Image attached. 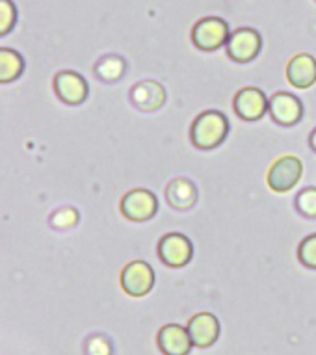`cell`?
Instances as JSON below:
<instances>
[{
    "instance_id": "obj_11",
    "label": "cell",
    "mask_w": 316,
    "mask_h": 355,
    "mask_svg": "<svg viewBox=\"0 0 316 355\" xmlns=\"http://www.w3.org/2000/svg\"><path fill=\"white\" fill-rule=\"evenodd\" d=\"M158 346L164 352V355H188L193 343L188 329L177 324H170L158 333Z\"/></svg>"
},
{
    "instance_id": "obj_22",
    "label": "cell",
    "mask_w": 316,
    "mask_h": 355,
    "mask_svg": "<svg viewBox=\"0 0 316 355\" xmlns=\"http://www.w3.org/2000/svg\"><path fill=\"white\" fill-rule=\"evenodd\" d=\"M15 23V6L10 0H0V34H6Z\"/></svg>"
},
{
    "instance_id": "obj_2",
    "label": "cell",
    "mask_w": 316,
    "mask_h": 355,
    "mask_svg": "<svg viewBox=\"0 0 316 355\" xmlns=\"http://www.w3.org/2000/svg\"><path fill=\"white\" fill-rule=\"evenodd\" d=\"M301 162L296 157H283L272 164L268 171V187L274 192H288L298 184L301 177Z\"/></svg>"
},
{
    "instance_id": "obj_12",
    "label": "cell",
    "mask_w": 316,
    "mask_h": 355,
    "mask_svg": "<svg viewBox=\"0 0 316 355\" xmlns=\"http://www.w3.org/2000/svg\"><path fill=\"white\" fill-rule=\"evenodd\" d=\"M130 99L140 110L152 112L158 110L160 106L164 105L166 92L164 87L160 86L158 82L143 80L140 84H136L130 92Z\"/></svg>"
},
{
    "instance_id": "obj_6",
    "label": "cell",
    "mask_w": 316,
    "mask_h": 355,
    "mask_svg": "<svg viewBox=\"0 0 316 355\" xmlns=\"http://www.w3.org/2000/svg\"><path fill=\"white\" fill-rule=\"evenodd\" d=\"M121 212L132 221H146L157 212V198L149 190H132L121 201Z\"/></svg>"
},
{
    "instance_id": "obj_5",
    "label": "cell",
    "mask_w": 316,
    "mask_h": 355,
    "mask_svg": "<svg viewBox=\"0 0 316 355\" xmlns=\"http://www.w3.org/2000/svg\"><path fill=\"white\" fill-rule=\"evenodd\" d=\"M158 253H160V259L164 261V264H168L171 268H182L192 259L193 250L186 236L171 233L160 240Z\"/></svg>"
},
{
    "instance_id": "obj_10",
    "label": "cell",
    "mask_w": 316,
    "mask_h": 355,
    "mask_svg": "<svg viewBox=\"0 0 316 355\" xmlns=\"http://www.w3.org/2000/svg\"><path fill=\"white\" fill-rule=\"evenodd\" d=\"M234 110L246 121H257L268 110V101L257 87H246L236 95L234 99Z\"/></svg>"
},
{
    "instance_id": "obj_9",
    "label": "cell",
    "mask_w": 316,
    "mask_h": 355,
    "mask_svg": "<svg viewBox=\"0 0 316 355\" xmlns=\"http://www.w3.org/2000/svg\"><path fill=\"white\" fill-rule=\"evenodd\" d=\"M56 94L67 105H80L88 97V84L82 76L73 71H64L54 78Z\"/></svg>"
},
{
    "instance_id": "obj_17",
    "label": "cell",
    "mask_w": 316,
    "mask_h": 355,
    "mask_svg": "<svg viewBox=\"0 0 316 355\" xmlns=\"http://www.w3.org/2000/svg\"><path fill=\"white\" fill-rule=\"evenodd\" d=\"M97 75L106 82L119 80L125 73V62L117 56H108V58H103L95 67Z\"/></svg>"
},
{
    "instance_id": "obj_8",
    "label": "cell",
    "mask_w": 316,
    "mask_h": 355,
    "mask_svg": "<svg viewBox=\"0 0 316 355\" xmlns=\"http://www.w3.org/2000/svg\"><path fill=\"white\" fill-rule=\"evenodd\" d=\"M188 333H190L193 346L209 348L220 337V322L211 313H200L188 322Z\"/></svg>"
},
{
    "instance_id": "obj_20",
    "label": "cell",
    "mask_w": 316,
    "mask_h": 355,
    "mask_svg": "<svg viewBox=\"0 0 316 355\" xmlns=\"http://www.w3.org/2000/svg\"><path fill=\"white\" fill-rule=\"evenodd\" d=\"M298 257L304 266H307V268H316V234L307 236V239L299 244Z\"/></svg>"
},
{
    "instance_id": "obj_23",
    "label": "cell",
    "mask_w": 316,
    "mask_h": 355,
    "mask_svg": "<svg viewBox=\"0 0 316 355\" xmlns=\"http://www.w3.org/2000/svg\"><path fill=\"white\" fill-rule=\"evenodd\" d=\"M310 146H313V149L316 151V128L313 130V135H310Z\"/></svg>"
},
{
    "instance_id": "obj_15",
    "label": "cell",
    "mask_w": 316,
    "mask_h": 355,
    "mask_svg": "<svg viewBox=\"0 0 316 355\" xmlns=\"http://www.w3.org/2000/svg\"><path fill=\"white\" fill-rule=\"evenodd\" d=\"M166 199L173 209L186 210L192 209L195 199H198V193H195V188L188 179H173L168 190H166Z\"/></svg>"
},
{
    "instance_id": "obj_4",
    "label": "cell",
    "mask_w": 316,
    "mask_h": 355,
    "mask_svg": "<svg viewBox=\"0 0 316 355\" xmlns=\"http://www.w3.org/2000/svg\"><path fill=\"white\" fill-rule=\"evenodd\" d=\"M227 24L218 17H207L193 26V43L203 51H214L227 41Z\"/></svg>"
},
{
    "instance_id": "obj_16",
    "label": "cell",
    "mask_w": 316,
    "mask_h": 355,
    "mask_svg": "<svg viewBox=\"0 0 316 355\" xmlns=\"http://www.w3.org/2000/svg\"><path fill=\"white\" fill-rule=\"evenodd\" d=\"M24 62L15 51L0 49V82H12L23 73Z\"/></svg>"
},
{
    "instance_id": "obj_14",
    "label": "cell",
    "mask_w": 316,
    "mask_h": 355,
    "mask_svg": "<svg viewBox=\"0 0 316 355\" xmlns=\"http://www.w3.org/2000/svg\"><path fill=\"white\" fill-rule=\"evenodd\" d=\"M268 110L277 123L294 125L301 117V103L290 94H275L270 99Z\"/></svg>"
},
{
    "instance_id": "obj_1",
    "label": "cell",
    "mask_w": 316,
    "mask_h": 355,
    "mask_svg": "<svg viewBox=\"0 0 316 355\" xmlns=\"http://www.w3.org/2000/svg\"><path fill=\"white\" fill-rule=\"evenodd\" d=\"M227 119L216 110L201 114L192 125V141L200 149H214L227 136Z\"/></svg>"
},
{
    "instance_id": "obj_19",
    "label": "cell",
    "mask_w": 316,
    "mask_h": 355,
    "mask_svg": "<svg viewBox=\"0 0 316 355\" xmlns=\"http://www.w3.org/2000/svg\"><path fill=\"white\" fill-rule=\"evenodd\" d=\"M76 221H78V212L75 209H69V207L56 210L51 216V225L54 229H71L73 225H76Z\"/></svg>"
},
{
    "instance_id": "obj_18",
    "label": "cell",
    "mask_w": 316,
    "mask_h": 355,
    "mask_svg": "<svg viewBox=\"0 0 316 355\" xmlns=\"http://www.w3.org/2000/svg\"><path fill=\"white\" fill-rule=\"evenodd\" d=\"M296 207L307 218H316V188H305L304 192H299Z\"/></svg>"
},
{
    "instance_id": "obj_3",
    "label": "cell",
    "mask_w": 316,
    "mask_h": 355,
    "mask_svg": "<svg viewBox=\"0 0 316 355\" xmlns=\"http://www.w3.org/2000/svg\"><path fill=\"white\" fill-rule=\"evenodd\" d=\"M155 283L152 268L143 261H134L127 264L121 274V286L132 297H141L149 294Z\"/></svg>"
},
{
    "instance_id": "obj_13",
    "label": "cell",
    "mask_w": 316,
    "mask_h": 355,
    "mask_svg": "<svg viewBox=\"0 0 316 355\" xmlns=\"http://www.w3.org/2000/svg\"><path fill=\"white\" fill-rule=\"evenodd\" d=\"M287 78L294 87L305 89L316 80V60L309 54H298L290 60L287 67Z\"/></svg>"
},
{
    "instance_id": "obj_21",
    "label": "cell",
    "mask_w": 316,
    "mask_h": 355,
    "mask_svg": "<svg viewBox=\"0 0 316 355\" xmlns=\"http://www.w3.org/2000/svg\"><path fill=\"white\" fill-rule=\"evenodd\" d=\"M86 354L88 355H112V344L105 335H94L88 338L86 344Z\"/></svg>"
},
{
    "instance_id": "obj_7",
    "label": "cell",
    "mask_w": 316,
    "mask_h": 355,
    "mask_svg": "<svg viewBox=\"0 0 316 355\" xmlns=\"http://www.w3.org/2000/svg\"><path fill=\"white\" fill-rule=\"evenodd\" d=\"M261 49V35L252 28L236 30L227 40V54L236 62H249Z\"/></svg>"
}]
</instances>
